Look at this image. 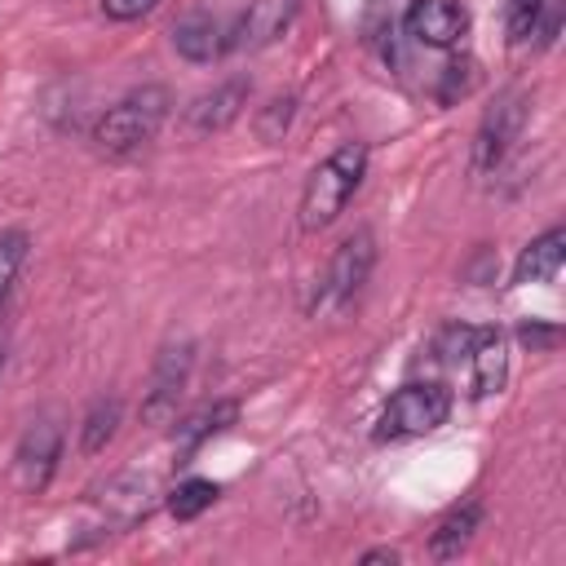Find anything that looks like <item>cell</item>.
<instances>
[{"instance_id": "obj_27", "label": "cell", "mask_w": 566, "mask_h": 566, "mask_svg": "<svg viewBox=\"0 0 566 566\" xmlns=\"http://www.w3.org/2000/svg\"><path fill=\"white\" fill-rule=\"evenodd\" d=\"M4 358H9V327L0 323V371H4Z\"/></svg>"}, {"instance_id": "obj_11", "label": "cell", "mask_w": 566, "mask_h": 566, "mask_svg": "<svg viewBox=\"0 0 566 566\" xmlns=\"http://www.w3.org/2000/svg\"><path fill=\"white\" fill-rule=\"evenodd\" d=\"M464 363L473 367V389H469L473 398L500 394V385H504V376H509V340H504V332L478 327V340H473V349H469Z\"/></svg>"}, {"instance_id": "obj_20", "label": "cell", "mask_w": 566, "mask_h": 566, "mask_svg": "<svg viewBox=\"0 0 566 566\" xmlns=\"http://www.w3.org/2000/svg\"><path fill=\"white\" fill-rule=\"evenodd\" d=\"M473 340H478V327H447L442 336H438V345H433V354H442V363H460V358H469V349H473Z\"/></svg>"}, {"instance_id": "obj_13", "label": "cell", "mask_w": 566, "mask_h": 566, "mask_svg": "<svg viewBox=\"0 0 566 566\" xmlns=\"http://www.w3.org/2000/svg\"><path fill=\"white\" fill-rule=\"evenodd\" d=\"M562 256H566V230L553 226V230H544L539 239H531L522 248V256L513 265V283H548V279H557Z\"/></svg>"}, {"instance_id": "obj_24", "label": "cell", "mask_w": 566, "mask_h": 566, "mask_svg": "<svg viewBox=\"0 0 566 566\" xmlns=\"http://www.w3.org/2000/svg\"><path fill=\"white\" fill-rule=\"evenodd\" d=\"M517 336H522V345H526L531 354H539V349H553V345L562 340V332H557V327H539V323H526Z\"/></svg>"}, {"instance_id": "obj_6", "label": "cell", "mask_w": 566, "mask_h": 566, "mask_svg": "<svg viewBox=\"0 0 566 566\" xmlns=\"http://www.w3.org/2000/svg\"><path fill=\"white\" fill-rule=\"evenodd\" d=\"M190 367H195V345L181 336V340H168L155 358V371H150V385L142 394V420H168L177 411V398L190 380Z\"/></svg>"}, {"instance_id": "obj_17", "label": "cell", "mask_w": 566, "mask_h": 566, "mask_svg": "<svg viewBox=\"0 0 566 566\" xmlns=\"http://www.w3.org/2000/svg\"><path fill=\"white\" fill-rule=\"evenodd\" d=\"M217 495H221V486H217L212 478H186V482L168 495V513H172L177 522H190V517H199L203 509H212Z\"/></svg>"}, {"instance_id": "obj_7", "label": "cell", "mask_w": 566, "mask_h": 566, "mask_svg": "<svg viewBox=\"0 0 566 566\" xmlns=\"http://www.w3.org/2000/svg\"><path fill=\"white\" fill-rule=\"evenodd\" d=\"M57 455H62V429H57L53 420H31L27 433L18 438V451H13L18 486H22L27 495H40V491L53 482Z\"/></svg>"}, {"instance_id": "obj_12", "label": "cell", "mask_w": 566, "mask_h": 566, "mask_svg": "<svg viewBox=\"0 0 566 566\" xmlns=\"http://www.w3.org/2000/svg\"><path fill=\"white\" fill-rule=\"evenodd\" d=\"M172 49H177L186 62L208 66V62H217V57L226 53V31H221V22H217L212 13H186V18L172 27Z\"/></svg>"}, {"instance_id": "obj_16", "label": "cell", "mask_w": 566, "mask_h": 566, "mask_svg": "<svg viewBox=\"0 0 566 566\" xmlns=\"http://www.w3.org/2000/svg\"><path fill=\"white\" fill-rule=\"evenodd\" d=\"M119 398H97L93 407H88V416H84V424H80V451L84 455H97L111 438H115V429H119Z\"/></svg>"}, {"instance_id": "obj_2", "label": "cell", "mask_w": 566, "mask_h": 566, "mask_svg": "<svg viewBox=\"0 0 566 566\" xmlns=\"http://www.w3.org/2000/svg\"><path fill=\"white\" fill-rule=\"evenodd\" d=\"M168 115V93L159 84H146L137 93H128L124 102H115L97 124H93V142L106 150V155H128L137 146H146L159 124Z\"/></svg>"}, {"instance_id": "obj_19", "label": "cell", "mask_w": 566, "mask_h": 566, "mask_svg": "<svg viewBox=\"0 0 566 566\" xmlns=\"http://www.w3.org/2000/svg\"><path fill=\"white\" fill-rule=\"evenodd\" d=\"M292 97H274L261 115H256V133H261V142H279L283 133H287V124H292Z\"/></svg>"}, {"instance_id": "obj_23", "label": "cell", "mask_w": 566, "mask_h": 566, "mask_svg": "<svg viewBox=\"0 0 566 566\" xmlns=\"http://www.w3.org/2000/svg\"><path fill=\"white\" fill-rule=\"evenodd\" d=\"M159 0H102V13L111 18V22H133V18H142V13H150Z\"/></svg>"}, {"instance_id": "obj_22", "label": "cell", "mask_w": 566, "mask_h": 566, "mask_svg": "<svg viewBox=\"0 0 566 566\" xmlns=\"http://www.w3.org/2000/svg\"><path fill=\"white\" fill-rule=\"evenodd\" d=\"M557 31H562V0H544V9H539V18H535L531 35H535L539 49H548V44L557 40Z\"/></svg>"}, {"instance_id": "obj_21", "label": "cell", "mask_w": 566, "mask_h": 566, "mask_svg": "<svg viewBox=\"0 0 566 566\" xmlns=\"http://www.w3.org/2000/svg\"><path fill=\"white\" fill-rule=\"evenodd\" d=\"M539 9H544V0H509V40H517V44L531 40Z\"/></svg>"}, {"instance_id": "obj_10", "label": "cell", "mask_w": 566, "mask_h": 566, "mask_svg": "<svg viewBox=\"0 0 566 566\" xmlns=\"http://www.w3.org/2000/svg\"><path fill=\"white\" fill-rule=\"evenodd\" d=\"M248 80H226V84H217L212 93H203V97H195L190 102V111H186V124L195 128V133H221V128H230L239 115H243V106H248Z\"/></svg>"}, {"instance_id": "obj_25", "label": "cell", "mask_w": 566, "mask_h": 566, "mask_svg": "<svg viewBox=\"0 0 566 566\" xmlns=\"http://www.w3.org/2000/svg\"><path fill=\"white\" fill-rule=\"evenodd\" d=\"M469 71H473L469 62H451V66H447V75H442L438 97H442V102H451L455 93H464V88H469Z\"/></svg>"}, {"instance_id": "obj_26", "label": "cell", "mask_w": 566, "mask_h": 566, "mask_svg": "<svg viewBox=\"0 0 566 566\" xmlns=\"http://www.w3.org/2000/svg\"><path fill=\"white\" fill-rule=\"evenodd\" d=\"M363 562H389V566H394L398 553H394V548H371V553H363Z\"/></svg>"}, {"instance_id": "obj_15", "label": "cell", "mask_w": 566, "mask_h": 566, "mask_svg": "<svg viewBox=\"0 0 566 566\" xmlns=\"http://www.w3.org/2000/svg\"><path fill=\"white\" fill-rule=\"evenodd\" d=\"M478 522H482V509H478V504H460V509H451V513L433 526V535H429V553H433L438 562L460 557V548L473 539Z\"/></svg>"}, {"instance_id": "obj_8", "label": "cell", "mask_w": 566, "mask_h": 566, "mask_svg": "<svg viewBox=\"0 0 566 566\" xmlns=\"http://www.w3.org/2000/svg\"><path fill=\"white\" fill-rule=\"evenodd\" d=\"M301 13V0H252L248 13L234 22V31L226 35V49H239V53H256L265 44H274L292 18Z\"/></svg>"}, {"instance_id": "obj_9", "label": "cell", "mask_w": 566, "mask_h": 566, "mask_svg": "<svg viewBox=\"0 0 566 566\" xmlns=\"http://www.w3.org/2000/svg\"><path fill=\"white\" fill-rule=\"evenodd\" d=\"M402 22H407V35L429 49H451L469 31V13L460 0H416Z\"/></svg>"}, {"instance_id": "obj_3", "label": "cell", "mask_w": 566, "mask_h": 566, "mask_svg": "<svg viewBox=\"0 0 566 566\" xmlns=\"http://www.w3.org/2000/svg\"><path fill=\"white\" fill-rule=\"evenodd\" d=\"M371 265H376V239H371V230H354V234L336 248V256L327 261V270H323L318 287H314L310 314H314V318L340 314V310L363 292V283H367Z\"/></svg>"}, {"instance_id": "obj_18", "label": "cell", "mask_w": 566, "mask_h": 566, "mask_svg": "<svg viewBox=\"0 0 566 566\" xmlns=\"http://www.w3.org/2000/svg\"><path fill=\"white\" fill-rule=\"evenodd\" d=\"M27 248H31L27 230H0V301L13 287V279H18V270L27 261Z\"/></svg>"}, {"instance_id": "obj_14", "label": "cell", "mask_w": 566, "mask_h": 566, "mask_svg": "<svg viewBox=\"0 0 566 566\" xmlns=\"http://www.w3.org/2000/svg\"><path fill=\"white\" fill-rule=\"evenodd\" d=\"M234 416H239V402L221 398V402H212V407L195 411L190 420H181V424H177V455L186 460L190 451H199V442H208L212 433H221L226 424H234Z\"/></svg>"}, {"instance_id": "obj_1", "label": "cell", "mask_w": 566, "mask_h": 566, "mask_svg": "<svg viewBox=\"0 0 566 566\" xmlns=\"http://www.w3.org/2000/svg\"><path fill=\"white\" fill-rule=\"evenodd\" d=\"M363 177H367V146H363V142L336 146V150L310 172V181H305V190H301V212H296L301 230L314 234V230L332 226V221L345 212V203L354 199V190L363 186Z\"/></svg>"}, {"instance_id": "obj_4", "label": "cell", "mask_w": 566, "mask_h": 566, "mask_svg": "<svg viewBox=\"0 0 566 566\" xmlns=\"http://www.w3.org/2000/svg\"><path fill=\"white\" fill-rule=\"evenodd\" d=\"M447 416H451V389L438 380H411L385 402V411L376 420V438L380 442L420 438V433H433Z\"/></svg>"}, {"instance_id": "obj_5", "label": "cell", "mask_w": 566, "mask_h": 566, "mask_svg": "<svg viewBox=\"0 0 566 566\" xmlns=\"http://www.w3.org/2000/svg\"><path fill=\"white\" fill-rule=\"evenodd\" d=\"M522 124H526V97L517 88L500 93L495 106H486V115L473 133V172H495L504 164L509 146L517 142Z\"/></svg>"}]
</instances>
